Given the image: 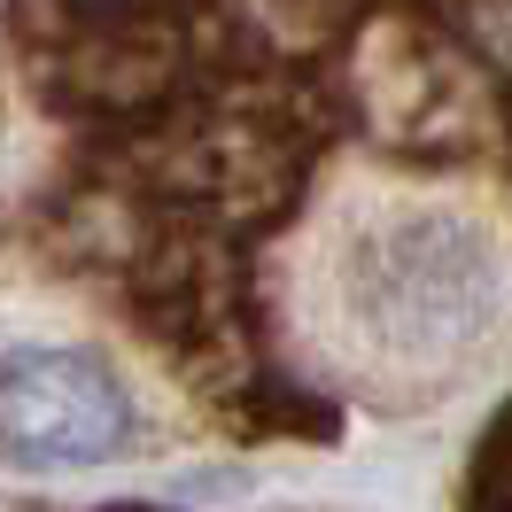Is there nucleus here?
I'll list each match as a JSON object with an SVG mask.
<instances>
[{
    "mask_svg": "<svg viewBox=\"0 0 512 512\" xmlns=\"http://www.w3.org/2000/svg\"><path fill=\"white\" fill-rule=\"evenodd\" d=\"M132 443V396L117 365L78 342H32L0 357V458L24 474L101 466Z\"/></svg>",
    "mask_w": 512,
    "mask_h": 512,
    "instance_id": "nucleus-1",
    "label": "nucleus"
}]
</instances>
